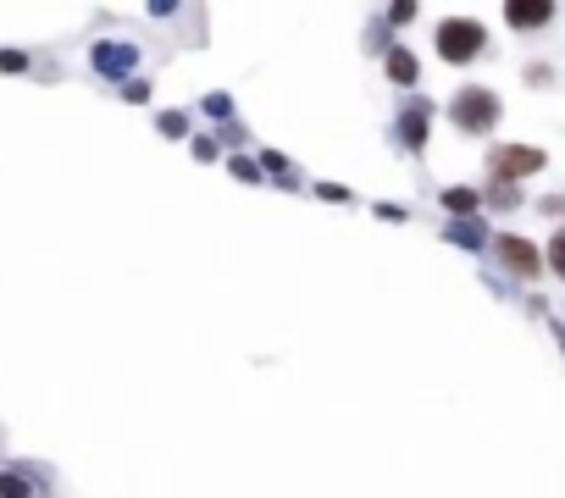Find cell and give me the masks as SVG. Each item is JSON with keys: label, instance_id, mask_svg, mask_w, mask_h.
<instances>
[{"label": "cell", "instance_id": "1", "mask_svg": "<svg viewBox=\"0 0 565 498\" xmlns=\"http://www.w3.org/2000/svg\"><path fill=\"white\" fill-rule=\"evenodd\" d=\"M499 111L505 106H499V95H493L488 83H460L455 100H449V122H455L460 133H471V139L499 128Z\"/></svg>", "mask_w": 565, "mask_h": 498}, {"label": "cell", "instance_id": "2", "mask_svg": "<svg viewBox=\"0 0 565 498\" xmlns=\"http://www.w3.org/2000/svg\"><path fill=\"white\" fill-rule=\"evenodd\" d=\"M482 45H488V28H482L477 17H444L438 34H433L438 61H449V67H471V61L482 56Z\"/></svg>", "mask_w": 565, "mask_h": 498}, {"label": "cell", "instance_id": "3", "mask_svg": "<svg viewBox=\"0 0 565 498\" xmlns=\"http://www.w3.org/2000/svg\"><path fill=\"white\" fill-rule=\"evenodd\" d=\"M549 166V155L538 150V144H493L488 150V183H527L532 172H543Z\"/></svg>", "mask_w": 565, "mask_h": 498}, {"label": "cell", "instance_id": "4", "mask_svg": "<svg viewBox=\"0 0 565 498\" xmlns=\"http://www.w3.org/2000/svg\"><path fill=\"white\" fill-rule=\"evenodd\" d=\"M493 255H499V266H505L510 277H521V283H532V277L549 272V266H543V249L532 244V238H521V233H499L493 238Z\"/></svg>", "mask_w": 565, "mask_h": 498}, {"label": "cell", "instance_id": "5", "mask_svg": "<svg viewBox=\"0 0 565 498\" xmlns=\"http://www.w3.org/2000/svg\"><path fill=\"white\" fill-rule=\"evenodd\" d=\"M427 122H433V106H427V100H410V106L399 111V122H394V128H399V144H405L410 155H421V150H427Z\"/></svg>", "mask_w": 565, "mask_h": 498}, {"label": "cell", "instance_id": "6", "mask_svg": "<svg viewBox=\"0 0 565 498\" xmlns=\"http://www.w3.org/2000/svg\"><path fill=\"white\" fill-rule=\"evenodd\" d=\"M505 23L516 28V34L549 28V23H554V0H510V6H505Z\"/></svg>", "mask_w": 565, "mask_h": 498}, {"label": "cell", "instance_id": "7", "mask_svg": "<svg viewBox=\"0 0 565 498\" xmlns=\"http://www.w3.org/2000/svg\"><path fill=\"white\" fill-rule=\"evenodd\" d=\"M383 72H388V83H399V89H410V83L421 78V61L410 56L405 45H388V50H383Z\"/></svg>", "mask_w": 565, "mask_h": 498}, {"label": "cell", "instance_id": "8", "mask_svg": "<svg viewBox=\"0 0 565 498\" xmlns=\"http://www.w3.org/2000/svg\"><path fill=\"white\" fill-rule=\"evenodd\" d=\"M438 205H444V211H455L460 222H471V216L482 211V189H444V194H438Z\"/></svg>", "mask_w": 565, "mask_h": 498}, {"label": "cell", "instance_id": "9", "mask_svg": "<svg viewBox=\"0 0 565 498\" xmlns=\"http://www.w3.org/2000/svg\"><path fill=\"white\" fill-rule=\"evenodd\" d=\"M0 498H39V482L23 465H6V471H0Z\"/></svg>", "mask_w": 565, "mask_h": 498}, {"label": "cell", "instance_id": "10", "mask_svg": "<svg viewBox=\"0 0 565 498\" xmlns=\"http://www.w3.org/2000/svg\"><path fill=\"white\" fill-rule=\"evenodd\" d=\"M95 67L100 72H128L133 67V50L128 45H95Z\"/></svg>", "mask_w": 565, "mask_h": 498}, {"label": "cell", "instance_id": "11", "mask_svg": "<svg viewBox=\"0 0 565 498\" xmlns=\"http://www.w3.org/2000/svg\"><path fill=\"white\" fill-rule=\"evenodd\" d=\"M482 205H493V211H516L521 189H516V183H488V189H482Z\"/></svg>", "mask_w": 565, "mask_h": 498}, {"label": "cell", "instance_id": "12", "mask_svg": "<svg viewBox=\"0 0 565 498\" xmlns=\"http://www.w3.org/2000/svg\"><path fill=\"white\" fill-rule=\"evenodd\" d=\"M543 266H549V272L565 283V227H554V238L543 244Z\"/></svg>", "mask_w": 565, "mask_h": 498}, {"label": "cell", "instance_id": "13", "mask_svg": "<svg viewBox=\"0 0 565 498\" xmlns=\"http://www.w3.org/2000/svg\"><path fill=\"white\" fill-rule=\"evenodd\" d=\"M161 133H167V139H183V133H189V117H183V111H167V117H161Z\"/></svg>", "mask_w": 565, "mask_h": 498}, {"label": "cell", "instance_id": "14", "mask_svg": "<svg viewBox=\"0 0 565 498\" xmlns=\"http://www.w3.org/2000/svg\"><path fill=\"white\" fill-rule=\"evenodd\" d=\"M449 238H460V244H482L488 233H482V222H477V227H471V222H455V227H449Z\"/></svg>", "mask_w": 565, "mask_h": 498}, {"label": "cell", "instance_id": "15", "mask_svg": "<svg viewBox=\"0 0 565 498\" xmlns=\"http://www.w3.org/2000/svg\"><path fill=\"white\" fill-rule=\"evenodd\" d=\"M0 72H28V56L23 50H0Z\"/></svg>", "mask_w": 565, "mask_h": 498}, {"label": "cell", "instance_id": "16", "mask_svg": "<svg viewBox=\"0 0 565 498\" xmlns=\"http://www.w3.org/2000/svg\"><path fill=\"white\" fill-rule=\"evenodd\" d=\"M233 178H244V183H255V178H261V172H255V161H244V155H233Z\"/></svg>", "mask_w": 565, "mask_h": 498}, {"label": "cell", "instance_id": "17", "mask_svg": "<svg viewBox=\"0 0 565 498\" xmlns=\"http://www.w3.org/2000/svg\"><path fill=\"white\" fill-rule=\"evenodd\" d=\"M527 78H532V89H549V78H554V72L538 61V67H527Z\"/></svg>", "mask_w": 565, "mask_h": 498}, {"label": "cell", "instance_id": "18", "mask_svg": "<svg viewBox=\"0 0 565 498\" xmlns=\"http://www.w3.org/2000/svg\"><path fill=\"white\" fill-rule=\"evenodd\" d=\"M538 211H549V216H560V211H565V194H549V200H543V205H538Z\"/></svg>", "mask_w": 565, "mask_h": 498}]
</instances>
